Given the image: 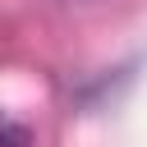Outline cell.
<instances>
[{
  "label": "cell",
  "instance_id": "obj_1",
  "mask_svg": "<svg viewBox=\"0 0 147 147\" xmlns=\"http://www.w3.org/2000/svg\"><path fill=\"white\" fill-rule=\"evenodd\" d=\"M0 147H32V129L0 110Z\"/></svg>",
  "mask_w": 147,
  "mask_h": 147
}]
</instances>
